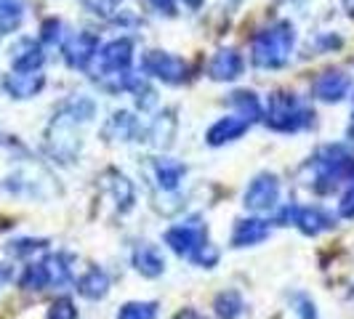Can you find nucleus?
Returning <instances> with one entry per match:
<instances>
[{"mask_svg":"<svg viewBox=\"0 0 354 319\" xmlns=\"http://www.w3.org/2000/svg\"><path fill=\"white\" fill-rule=\"evenodd\" d=\"M142 67L147 75H152V77H158L162 83H168V86H181L184 80H187V64H184V59H178L174 53H165V51H152L144 56Z\"/></svg>","mask_w":354,"mask_h":319,"instance_id":"obj_6","label":"nucleus"},{"mask_svg":"<svg viewBox=\"0 0 354 319\" xmlns=\"http://www.w3.org/2000/svg\"><path fill=\"white\" fill-rule=\"evenodd\" d=\"M338 215L341 218H354V178L349 181L346 192H344L341 202H338Z\"/></svg>","mask_w":354,"mask_h":319,"instance_id":"obj_25","label":"nucleus"},{"mask_svg":"<svg viewBox=\"0 0 354 319\" xmlns=\"http://www.w3.org/2000/svg\"><path fill=\"white\" fill-rule=\"evenodd\" d=\"M162 240H165V245L174 250L176 255L192 258L197 250L208 242V229H205V224L200 218H189L184 224L171 226V229L162 234Z\"/></svg>","mask_w":354,"mask_h":319,"instance_id":"obj_4","label":"nucleus"},{"mask_svg":"<svg viewBox=\"0 0 354 319\" xmlns=\"http://www.w3.org/2000/svg\"><path fill=\"white\" fill-rule=\"evenodd\" d=\"M264 117L269 128H274L280 133H293L304 125H309L315 115L309 109H304L293 93H274V96H269Z\"/></svg>","mask_w":354,"mask_h":319,"instance_id":"obj_3","label":"nucleus"},{"mask_svg":"<svg viewBox=\"0 0 354 319\" xmlns=\"http://www.w3.org/2000/svg\"><path fill=\"white\" fill-rule=\"evenodd\" d=\"M208 72H211L213 80H234L243 75V56L232 48H224L211 59Z\"/></svg>","mask_w":354,"mask_h":319,"instance_id":"obj_12","label":"nucleus"},{"mask_svg":"<svg viewBox=\"0 0 354 319\" xmlns=\"http://www.w3.org/2000/svg\"><path fill=\"white\" fill-rule=\"evenodd\" d=\"M46 274H48V287H64L72 282V261L67 255H51L43 261Z\"/></svg>","mask_w":354,"mask_h":319,"instance_id":"obj_16","label":"nucleus"},{"mask_svg":"<svg viewBox=\"0 0 354 319\" xmlns=\"http://www.w3.org/2000/svg\"><path fill=\"white\" fill-rule=\"evenodd\" d=\"M112 192H115V200H118V205L128 211L131 205H133V186H131V181L125 176H115L112 178Z\"/></svg>","mask_w":354,"mask_h":319,"instance_id":"obj_22","label":"nucleus"},{"mask_svg":"<svg viewBox=\"0 0 354 319\" xmlns=\"http://www.w3.org/2000/svg\"><path fill=\"white\" fill-rule=\"evenodd\" d=\"M290 306H293V311H296L299 319H319L317 303L312 301V296H306V293H296L290 298Z\"/></svg>","mask_w":354,"mask_h":319,"instance_id":"obj_21","label":"nucleus"},{"mask_svg":"<svg viewBox=\"0 0 354 319\" xmlns=\"http://www.w3.org/2000/svg\"><path fill=\"white\" fill-rule=\"evenodd\" d=\"M248 125L250 123L243 120V117H224V120H218V123L208 130V144H211V146H221V144H227V142H234V139H240V136L248 130Z\"/></svg>","mask_w":354,"mask_h":319,"instance_id":"obj_14","label":"nucleus"},{"mask_svg":"<svg viewBox=\"0 0 354 319\" xmlns=\"http://www.w3.org/2000/svg\"><path fill=\"white\" fill-rule=\"evenodd\" d=\"M293 27L288 21H280L264 32L253 37V64L261 70H277L283 67L293 48Z\"/></svg>","mask_w":354,"mask_h":319,"instance_id":"obj_2","label":"nucleus"},{"mask_svg":"<svg viewBox=\"0 0 354 319\" xmlns=\"http://www.w3.org/2000/svg\"><path fill=\"white\" fill-rule=\"evenodd\" d=\"M155 8H158L160 14L165 11V14H174V0H149Z\"/></svg>","mask_w":354,"mask_h":319,"instance_id":"obj_27","label":"nucleus"},{"mask_svg":"<svg viewBox=\"0 0 354 319\" xmlns=\"http://www.w3.org/2000/svg\"><path fill=\"white\" fill-rule=\"evenodd\" d=\"M269 237V221L264 218H240L232 229V248H250Z\"/></svg>","mask_w":354,"mask_h":319,"instance_id":"obj_7","label":"nucleus"},{"mask_svg":"<svg viewBox=\"0 0 354 319\" xmlns=\"http://www.w3.org/2000/svg\"><path fill=\"white\" fill-rule=\"evenodd\" d=\"M155 171H158V184L165 189V192H174L178 184H181V178H184V165L176 162V160H158V165H155Z\"/></svg>","mask_w":354,"mask_h":319,"instance_id":"obj_17","label":"nucleus"},{"mask_svg":"<svg viewBox=\"0 0 354 319\" xmlns=\"http://www.w3.org/2000/svg\"><path fill=\"white\" fill-rule=\"evenodd\" d=\"M21 287L24 290H46L48 287V274H46V266L43 261L40 264H30L21 274Z\"/></svg>","mask_w":354,"mask_h":319,"instance_id":"obj_20","label":"nucleus"},{"mask_svg":"<svg viewBox=\"0 0 354 319\" xmlns=\"http://www.w3.org/2000/svg\"><path fill=\"white\" fill-rule=\"evenodd\" d=\"M77 293L88 301H102L106 293H109V277H106L104 269H88L80 280H77Z\"/></svg>","mask_w":354,"mask_h":319,"instance_id":"obj_13","label":"nucleus"},{"mask_svg":"<svg viewBox=\"0 0 354 319\" xmlns=\"http://www.w3.org/2000/svg\"><path fill=\"white\" fill-rule=\"evenodd\" d=\"M64 53H67V61H70L72 67H86L91 59L99 53V40L88 35V32H77L64 46Z\"/></svg>","mask_w":354,"mask_h":319,"instance_id":"obj_11","label":"nucleus"},{"mask_svg":"<svg viewBox=\"0 0 354 319\" xmlns=\"http://www.w3.org/2000/svg\"><path fill=\"white\" fill-rule=\"evenodd\" d=\"M245 208L253 213H269L277 208L280 200V181L274 173H259L245 189Z\"/></svg>","mask_w":354,"mask_h":319,"instance_id":"obj_5","label":"nucleus"},{"mask_svg":"<svg viewBox=\"0 0 354 319\" xmlns=\"http://www.w3.org/2000/svg\"><path fill=\"white\" fill-rule=\"evenodd\" d=\"M230 104L234 106V109L240 112V117L248 120V123L259 120V117L264 115V109H261V104H259L256 93H250V90H234L230 99Z\"/></svg>","mask_w":354,"mask_h":319,"instance_id":"obj_18","label":"nucleus"},{"mask_svg":"<svg viewBox=\"0 0 354 319\" xmlns=\"http://www.w3.org/2000/svg\"><path fill=\"white\" fill-rule=\"evenodd\" d=\"M115 319H158V303L155 301H128L118 309Z\"/></svg>","mask_w":354,"mask_h":319,"instance_id":"obj_19","label":"nucleus"},{"mask_svg":"<svg viewBox=\"0 0 354 319\" xmlns=\"http://www.w3.org/2000/svg\"><path fill=\"white\" fill-rule=\"evenodd\" d=\"M48 319H77V306H75L72 298L62 296V298H56V301L51 303Z\"/></svg>","mask_w":354,"mask_h":319,"instance_id":"obj_23","label":"nucleus"},{"mask_svg":"<svg viewBox=\"0 0 354 319\" xmlns=\"http://www.w3.org/2000/svg\"><path fill=\"white\" fill-rule=\"evenodd\" d=\"M133 269L147 277V280H158L165 274V258H162V253H160L155 245H149V242H144L139 248L133 250Z\"/></svg>","mask_w":354,"mask_h":319,"instance_id":"obj_8","label":"nucleus"},{"mask_svg":"<svg viewBox=\"0 0 354 319\" xmlns=\"http://www.w3.org/2000/svg\"><path fill=\"white\" fill-rule=\"evenodd\" d=\"M352 86L349 75H344L341 70H330L325 75H319L315 83V96L322 102H341L346 96V90Z\"/></svg>","mask_w":354,"mask_h":319,"instance_id":"obj_10","label":"nucleus"},{"mask_svg":"<svg viewBox=\"0 0 354 319\" xmlns=\"http://www.w3.org/2000/svg\"><path fill=\"white\" fill-rule=\"evenodd\" d=\"M178 319H200L195 311H187V314H178Z\"/></svg>","mask_w":354,"mask_h":319,"instance_id":"obj_28","label":"nucleus"},{"mask_svg":"<svg viewBox=\"0 0 354 319\" xmlns=\"http://www.w3.org/2000/svg\"><path fill=\"white\" fill-rule=\"evenodd\" d=\"M218 258H221L218 248H216V245H211V242H205V245L197 250L189 261H195V264L203 266V269H213V266L218 264Z\"/></svg>","mask_w":354,"mask_h":319,"instance_id":"obj_24","label":"nucleus"},{"mask_svg":"<svg viewBox=\"0 0 354 319\" xmlns=\"http://www.w3.org/2000/svg\"><path fill=\"white\" fill-rule=\"evenodd\" d=\"M213 311H216L218 319H240L243 311H245V301H243V296L237 290H224V293L216 296Z\"/></svg>","mask_w":354,"mask_h":319,"instance_id":"obj_15","label":"nucleus"},{"mask_svg":"<svg viewBox=\"0 0 354 319\" xmlns=\"http://www.w3.org/2000/svg\"><path fill=\"white\" fill-rule=\"evenodd\" d=\"M315 189L317 192H333L341 181H352L354 178V152L344 146H322L315 160Z\"/></svg>","mask_w":354,"mask_h":319,"instance_id":"obj_1","label":"nucleus"},{"mask_svg":"<svg viewBox=\"0 0 354 319\" xmlns=\"http://www.w3.org/2000/svg\"><path fill=\"white\" fill-rule=\"evenodd\" d=\"M86 6H88L93 14H102V17H109L112 11H118V6H120V0H83Z\"/></svg>","mask_w":354,"mask_h":319,"instance_id":"obj_26","label":"nucleus"},{"mask_svg":"<svg viewBox=\"0 0 354 319\" xmlns=\"http://www.w3.org/2000/svg\"><path fill=\"white\" fill-rule=\"evenodd\" d=\"M293 224H296L306 237H317L319 231L333 229V215L328 211H322V208H317V205H312V208H296Z\"/></svg>","mask_w":354,"mask_h":319,"instance_id":"obj_9","label":"nucleus"}]
</instances>
